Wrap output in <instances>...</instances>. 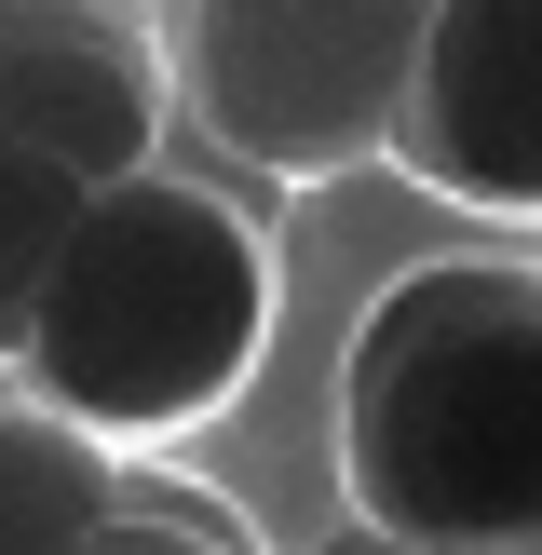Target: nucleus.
I'll use <instances>...</instances> for the list:
<instances>
[{
    "instance_id": "obj_1",
    "label": "nucleus",
    "mask_w": 542,
    "mask_h": 555,
    "mask_svg": "<svg viewBox=\"0 0 542 555\" xmlns=\"http://www.w3.org/2000/svg\"><path fill=\"white\" fill-rule=\"evenodd\" d=\"M271 312H285V271H271V231L204 177H95L54 244L41 298H27L14 339V393L54 406L95 448H150V434H190L258 379Z\"/></svg>"
},
{
    "instance_id": "obj_8",
    "label": "nucleus",
    "mask_w": 542,
    "mask_h": 555,
    "mask_svg": "<svg viewBox=\"0 0 542 555\" xmlns=\"http://www.w3.org/2000/svg\"><path fill=\"white\" fill-rule=\"evenodd\" d=\"M81 555H258V542H244L231 515H204L190 488H122V515H108Z\"/></svg>"
},
{
    "instance_id": "obj_7",
    "label": "nucleus",
    "mask_w": 542,
    "mask_h": 555,
    "mask_svg": "<svg viewBox=\"0 0 542 555\" xmlns=\"http://www.w3.org/2000/svg\"><path fill=\"white\" fill-rule=\"evenodd\" d=\"M68 217H81V177L0 135V366H14V339H27V298H41V271H54V244H68Z\"/></svg>"
},
{
    "instance_id": "obj_4",
    "label": "nucleus",
    "mask_w": 542,
    "mask_h": 555,
    "mask_svg": "<svg viewBox=\"0 0 542 555\" xmlns=\"http://www.w3.org/2000/svg\"><path fill=\"white\" fill-rule=\"evenodd\" d=\"M379 163L488 231H529L542 217V0H421Z\"/></svg>"
},
{
    "instance_id": "obj_2",
    "label": "nucleus",
    "mask_w": 542,
    "mask_h": 555,
    "mask_svg": "<svg viewBox=\"0 0 542 555\" xmlns=\"http://www.w3.org/2000/svg\"><path fill=\"white\" fill-rule=\"evenodd\" d=\"M352 529L434 555L542 542V285L529 258H421L339 352Z\"/></svg>"
},
{
    "instance_id": "obj_3",
    "label": "nucleus",
    "mask_w": 542,
    "mask_h": 555,
    "mask_svg": "<svg viewBox=\"0 0 542 555\" xmlns=\"http://www.w3.org/2000/svg\"><path fill=\"white\" fill-rule=\"evenodd\" d=\"M406 41H421V0H190L177 81L231 163L285 190H339L393 135Z\"/></svg>"
},
{
    "instance_id": "obj_9",
    "label": "nucleus",
    "mask_w": 542,
    "mask_h": 555,
    "mask_svg": "<svg viewBox=\"0 0 542 555\" xmlns=\"http://www.w3.org/2000/svg\"><path fill=\"white\" fill-rule=\"evenodd\" d=\"M312 555H434V542H393V529H325Z\"/></svg>"
},
{
    "instance_id": "obj_6",
    "label": "nucleus",
    "mask_w": 542,
    "mask_h": 555,
    "mask_svg": "<svg viewBox=\"0 0 542 555\" xmlns=\"http://www.w3.org/2000/svg\"><path fill=\"white\" fill-rule=\"evenodd\" d=\"M108 515H122V461L54 406L0 393V555H81Z\"/></svg>"
},
{
    "instance_id": "obj_5",
    "label": "nucleus",
    "mask_w": 542,
    "mask_h": 555,
    "mask_svg": "<svg viewBox=\"0 0 542 555\" xmlns=\"http://www.w3.org/2000/svg\"><path fill=\"white\" fill-rule=\"evenodd\" d=\"M0 135L81 190L163 163V54L108 0H0Z\"/></svg>"
}]
</instances>
